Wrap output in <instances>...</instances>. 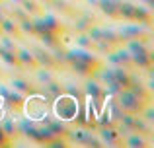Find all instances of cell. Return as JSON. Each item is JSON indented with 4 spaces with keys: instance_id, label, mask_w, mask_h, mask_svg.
<instances>
[{
    "instance_id": "obj_1",
    "label": "cell",
    "mask_w": 154,
    "mask_h": 148,
    "mask_svg": "<svg viewBox=\"0 0 154 148\" xmlns=\"http://www.w3.org/2000/svg\"><path fill=\"white\" fill-rule=\"evenodd\" d=\"M53 109H55V113H57V119H60V121H64V123H70V121H74V117L80 111L78 98H72V95H68V94H60V95L55 98Z\"/></svg>"
},
{
    "instance_id": "obj_2",
    "label": "cell",
    "mask_w": 154,
    "mask_h": 148,
    "mask_svg": "<svg viewBox=\"0 0 154 148\" xmlns=\"http://www.w3.org/2000/svg\"><path fill=\"white\" fill-rule=\"evenodd\" d=\"M115 101H117V105H119L125 113H133V115H140V111L144 109V105H146V103H150V101H146V99L139 98L137 94H133L129 88L119 90Z\"/></svg>"
},
{
    "instance_id": "obj_3",
    "label": "cell",
    "mask_w": 154,
    "mask_h": 148,
    "mask_svg": "<svg viewBox=\"0 0 154 148\" xmlns=\"http://www.w3.org/2000/svg\"><path fill=\"white\" fill-rule=\"evenodd\" d=\"M66 140L76 142V144H84V146H103L100 137H94L90 129H84V127H74V129H68L66 133Z\"/></svg>"
},
{
    "instance_id": "obj_4",
    "label": "cell",
    "mask_w": 154,
    "mask_h": 148,
    "mask_svg": "<svg viewBox=\"0 0 154 148\" xmlns=\"http://www.w3.org/2000/svg\"><path fill=\"white\" fill-rule=\"evenodd\" d=\"M117 33H119V39L121 43L129 41V39H146L148 35H150V26H144V23H127V26H123L121 29H117Z\"/></svg>"
},
{
    "instance_id": "obj_5",
    "label": "cell",
    "mask_w": 154,
    "mask_h": 148,
    "mask_svg": "<svg viewBox=\"0 0 154 148\" xmlns=\"http://www.w3.org/2000/svg\"><path fill=\"white\" fill-rule=\"evenodd\" d=\"M98 137L102 140V144H107V146H121L123 144V134L119 133V129L115 125L98 127Z\"/></svg>"
},
{
    "instance_id": "obj_6",
    "label": "cell",
    "mask_w": 154,
    "mask_h": 148,
    "mask_svg": "<svg viewBox=\"0 0 154 148\" xmlns=\"http://www.w3.org/2000/svg\"><path fill=\"white\" fill-rule=\"evenodd\" d=\"M0 95H2V99L14 111H20V109H22V107L26 105V99H27L26 95H22L20 92H16L14 88H8V86H4V84H0Z\"/></svg>"
},
{
    "instance_id": "obj_7",
    "label": "cell",
    "mask_w": 154,
    "mask_h": 148,
    "mask_svg": "<svg viewBox=\"0 0 154 148\" xmlns=\"http://www.w3.org/2000/svg\"><path fill=\"white\" fill-rule=\"evenodd\" d=\"M82 92L86 94V98H90V99H103V95H105L103 84L100 82L96 76H88V80L82 86Z\"/></svg>"
},
{
    "instance_id": "obj_8",
    "label": "cell",
    "mask_w": 154,
    "mask_h": 148,
    "mask_svg": "<svg viewBox=\"0 0 154 148\" xmlns=\"http://www.w3.org/2000/svg\"><path fill=\"white\" fill-rule=\"evenodd\" d=\"M18 133H22L26 138H29L31 142H39L41 144V137H39V129H37V123L33 119H22L18 123Z\"/></svg>"
},
{
    "instance_id": "obj_9",
    "label": "cell",
    "mask_w": 154,
    "mask_h": 148,
    "mask_svg": "<svg viewBox=\"0 0 154 148\" xmlns=\"http://www.w3.org/2000/svg\"><path fill=\"white\" fill-rule=\"evenodd\" d=\"M107 62L109 65H117V66H133L131 65V53H129L123 45H117L113 51H109Z\"/></svg>"
},
{
    "instance_id": "obj_10",
    "label": "cell",
    "mask_w": 154,
    "mask_h": 148,
    "mask_svg": "<svg viewBox=\"0 0 154 148\" xmlns=\"http://www.w3.org/2000/svg\"><path fill=\"white\" fill-rule=\"evenodd\" d=\"M16 57H18L20 68L35 70L39 66L37 61H35V57H33V53H31V49H27V47H20V49H16Z\"/></svg>"
},
{
    "instance_id": "obj_11",
    "label": "cell",
    "mask_w": 154,
    "mask_h": 148,
    "mask_svg": "<svg viewBox=\"0 0 154 148\" xmlns=\"http://www.w3.org/2000/svg\"><path fill=\"white\" fill-rule=\"evenodd\" d=\"M68 66H70V70L74 72L76 76H82V78H88V76H94V72L98 68H94L92 65H88V62L80 61V59H70V61L66 62Z\"/></svg>"
},
{
    "instance_id": "obj_12",
    "label": "cell",
    "mask_w": 154,
    "mask_h": 148,
    "mask_svg": "<svg viewBox=\"0 0 154 148\" xmlns=\"http://www.w3.org/2000/svg\"><path fill=\"white\" fill-rule=\"evenodd\" d=\"M10 88H14V90L20 92L22 95H37V88H35L29 80H26V78L14 76V78L10 80Z\"/></svg>"
},
{
    "instance_id": "obj_13",
    "label": "cell",
    "mask_w": 154,
    "mask_h": 148,
    "mask_svg": "<svg viewBox=\"0 0 154 148\" xmlns=\"http://www.w3.org/2000/svg\"><path fill=\"white\" fill-rule=\"evenodd\" d=\"M31 53H33V57H35V61H37V65L39 66H45V68H55L59 62L55 61V57H53V53L49 49H31Z\"/></svg>"
},
{
    "instance_id": "obj_14",
    "label": "cell",
    "mask_w": 154,
    "mask_h": 148,
    "mask_svg": "<svg viewBox=\"0 0 154 148\" xmlns=\"http://www.w3.org/2000/svg\"><path fill=\"white\" fill-rule=\"evenodd\" d=\"M131 22H137V23H144V26H150L152 22V12L148 6H144V4H135V8H133V20Z\"/></svg>"
},
{
    "instance_id": "obj_15",
    "label": "cell",
    "mask_w": 154,
    "mask_h": 148,
    "mask_svg": "<svg viewBox=\"0 0 154 148\" xmlns=\"http://www.w3.org/2000/svg\"><path fill=\"white\" fill-rule=\"evenodd\" d=\"M0 33H4V35H10V37H20V27H18V22H16L12 16H6V18L0 22Z\"/></svg>"
},
{
    "instance_id": "obj_16",
    "label": "cell",
    "mask_w": 154,
    "mask_h": 148,
    "mask_svg": "<svg viewBox=\"0 0 154 148\" xmlns=\"http://www.w3.org/2000/svg\"><path fill=\"white\" fill-rule=\"evenodd\" d=\"M131 65L137 66L139 70H148L152 66V51L139 53V55H131Z\"/></svg>"
},
{
    "instance_id": "obj_17",
    "label": "cell",
    "mask_w": 154,
    "mask_h": 148,
    "mask_svg": "<svg viewBox=\"0 0 154 148\" xmlns=\"http://www.w3.org/2000/svg\"><path fill=\"white\" fill-rule=\"evenodd\" d=\"M123 142L129 148H144L148 144V137L146 134H140V133H129L123 137Z\"/></svg>"
},
{
    "instance_id": "obj_18",
    "label": "cell",
    "mask_w": 154,
    "mask_h": 148,
    "mask_svg": "<svg viewBox=\"0 0 154 148\" xmlns=\"http://www.w3.org/2000/svg\"><path fill=\"white\" fill-rule=\"evenodd\" d=\"M125 49H127L131 55H139V53H146V51H150V47H148L146 39L139 37V39H129V41H125Z\"/></svg>"
},
{
    "instance_id": "obj_19",
    "label": "cell",
    "mask_w": 154,
    "mask_h": 148,
    "mask_svg": "<svg viewBox=\"0 0 154 148\" xmlns=\"http://www.w3.org/2000/svg\"><path fill=\"white\" fill-rule=\"evenodd\" d=\"M39 18H41L43 26H45L49 31H53V33H59V35H63V23H60V20L57 18L55 14H41Z\"/></svg>"
},
{
    "instance_id": "obj_20",
    "label": "cell",
    "mask_w": 154,
    "mask_h": 148,
    "mask_svg": "<svg viewBox=\"0 0 154 148\" xmlns=\"http://www.w3.org/2000/svg\"><path fill=\"white\" fill-rule=\"evenodd\" d=\"M117 6L119 0H98V8L102 10V14L111 20H117Z\"/></svg>"
},
{
    "instance_id": "obj_21",
    "label": "cell",
    "mask_w": 154,
    "mask_h": 148,
    "mask_svg": "<svg viewBox=\"0 0 154 148\" xmlns=\"http://www.w3.org/2000/svg\"><path fill=\"white\" fill-rule=\"evenodd\" d=\"M133 133H140L150 137L152 133V123H148L146 119H143L140 115H135V121H133Z\"/></svg>"
},
{
    "instance_id": "obj_22",
    "label": "cell",
    "mask_w": 154,
    "mask_h": 148,
    "mask_svg": "<svg viewBox=\"0 0 154 148\" xmlns=\"http://www.w3.org/2000/svg\"><path fill=\"white\" fill-rule=\"evenodd\" d=\"M45 123H47V127L53 131V134H55V137H66L68 125H66L64 121H60V119H53V121L45 119Z\"/></svg>"
},
{
    "instance_id": "obj_23",
    "label": "cell",
    "mask_w": 154,
    "mask_h": 148,
    "mask_svg": "<svg viewBox=\"0 0 154 148\" xmlns=\"http://www.w3.org/2000/svg\"><path fill=\"white\" fill-rule=\"evenodd\" d=\"M20 6L23 8V12H26L29 18L43 14V8H41V4H37V0H20Z\"/></svg>"
},
{
    "instance_id": "obj_24",
    "label": "cell",
    "mask_w": 154,
    "mask_h": 148,
    "mask_svg": "<svg viewBox=\"0 0 154 148\" xmlns=\"http://www.w3.org/2000/svg\"><path fill=\"white\" fill-rule=\"evenodd\" d=\"M133 8H135V4H133L131 0H119V6H117V18L133 20Z\"/></svg>"
},
{
    "instance_id": "obj_25",
    "label": "cell",
    "mask_w": 154,
    "mask_h": 148,
    "mask_svg": "<svg viewBox=\"0 0 154 148\" xmlns=\"http://www.w3.org/2000/svg\"><path fill=\"white\" fill-rule=\"evenodd\" d=\"M60 94H64V92H63V84H60V82H57L55 78L49 80V82H45V95H47V98L55 99L57 95H60Z\"/></svg>"
},
{
    "instance_id": "obj_26",
    "label": "cell",
    "mask_w": 154,
    "mask_h": 148,
    "mask_svg": "<svg viewBox=\"0 0 154 148\" xmlns=\"http://www.w3.org/2000/svg\"><path fill=\"white\" fill-rule=\"evenodd\" d=\"M0 129H2L4 133H6L8 137L14 140V137L18 134V123H16L12 117H4V119H2V123H0Z\"/></svg>"
},
{
    "instance_id": "obj_27",
    "label": "cell",
    "mask_w": 154,
    "mask_h": 148,
    "mask_svg": "<svg viewBox=\"0 0 154 148\" xmlns=\"http://www.w3.org/2000/svg\"><path fill=\"white\" fill-rule=\"evenodd\" d=\"M0 59H2V62H6L8 66H16V68H20V62H18V57H16V51H10V49L0 47Z\"/></svg>"
},
{
    "instance_id": "obj_28",
    "label": "cell",
    "mask_w": 154,
    "mask_h": 148,
    "mask_svg": "<svg viewBox=\"0 0 154 148\" xmlns=\"http://www.w3.org/2000/svg\"><path fill=\"white\" fill-rule=\"evenodd\" d=\"M102 39H103V41H107V43H111L113 47L123 45L121 39H119V33H117L115 29H111V27H102Z\"/></svg>"
},
{
    "instance_id": "obj_29",
    "label": "cell",
    "mask_w": 154,
    "mask_h": 148,
    "mask_svg": "<svg viewBox=\"0 0 154 148\" xmlns=\"http://www.w3.org/2000/svg\"><path fill=\"white\" fill-rule=\"evenodd\" d=\"M74 43H76V47H80V49H88V51L94 49V41H92V39L86 35V31L76 33L74 35Z\"/></svg>"
},
{
    "instance_id": "obj_30",
    "label": "cell",
    "mask_w": 154,
    "mask_h": 148,
    "mask_svg": "<svg viewBox=\"0 0 154 148\" xmlns=\"http://www.w3.org/2000/svg\"><path fill=\"white\" fill-rule=\"evenodd\" d=\"M94 23V16H90V14H84V16H80V18H76V22H74V29H76V33H80V31H86L88 27Z\"/></svg>"
},
{
    "instance_id": "obj_31",
    "label": "cell",
    "mask_w": 154,
    "mask_h": 148,
    "mask_svg": "<svg viewBox=\"0 0 154 148\" xmlns=\"http://www.w3.org/2000/svg\"><path fill=\"white\" fill-rule=\"evenodd\" d=\"M18 27H20V33L22 35H35L31 18H26V20H22V22H18Z\"/></svg>"
},
{
    "instance_id": "obj_32",
    "label": "cell",
    "mask_w": 154,
    "mask_h": 148,
    "mask_svg": "<svg viewBox=\"0 0 154 148\" xmlns=\"http://www.w3.org/2000/svg\"><path fill=\"white\" fill-rule=\"evenodd\" d=\"M35 76H37V80H39V82H43V84L55 78V76L49 72V68H45V66H37V68H35Z\"/></svg>"
},
{
    "instance_id": "obj_33",
    "label": "cell",
    "mask_w": 154,
    "mask_h": 148,
    "mask_svg": "<svg viewBox=\"0 0 154 148\" xmlns=\"http://www.w3.org/2000/svg\"><path fill=\"white\" fill-rule=\"evenodd\" d=\"M86 35H88V37H90L94 43H96V41H100V39H102V27L96 26V23H92V26L86 29Z\"/></svg>"
},
{
    "instance_id": "obj_34",
    "label": "cell",
    "mask_w": 154,
    "mask_h": 148,
    "mask_svg": "<svg viewBox=\"0 0 154 148\" xmlns=\"http://www.w3.org/2000/svg\"><path fill=\"white\" fill-rule=\"evenodd\" d=\"M0 47H4V49H10V51H16V49H18V47H16L14 37H10V35H4V33H0Z\"/></svg>"
},
{
    "instance_id": "obj_35",
    "label": "cell",
    "mask_w": 154,
    "mask_h": 148,
    "mask_svg": "<svg viewBox=\"0 0 154 148\" xmlns=\"http://www.w3.org/2000/svg\"><path fill=\"white\" fill-rule=\"evenodd\" d=\"M94 49H96V51H102V53H109V51H113L115 47H113L111 43H107V41H103V39H100V41L94 43Z\"/></svg>"
},
{
    "instance_id": "obj_36",
    "label": "cell",
    "mask_w": 154,
    "mask_h": 148,
    "mask_svg": "<svg viewBox=\"0 0 154 148\" xmlns=\"http://www.w3.org/2000/svg\"><path fill=\"white\" fill-rule=\"evenodd\" d=\"M66 138L64 137H55V138H51L49 142H47V146H51V148H64L66 146Z\"/></svg>"
},
{
    "instance_id": "obj_37",
    "label": "cell",
    "mask_w": 154,
    "mask_h": 148,
    "mask_svg": "<svg viewBox=\"0 0 154 148\" xmlns=\"http://www.w3.org/2000/svg\"><path fill=\"white\" fill-rule=\"evenodd\" d=\"M10 142H12V138L8 137V134L4 133L2 129H0V146H8V144H10Z\"/></svg>"
},
{
    "instance_id": "obj_38",
    "label": "cell",
    "mask_w": 154,
    "mask_h": 148,
    "mask_svg": "<svg viewBox=\"0 0 154 148\" xmlns=\"http://www.w3.org/2000/svg\"><path fill=\"white\" fill-rule=\"evenodd\" d=\"M140 4H144V6H148V8H152L154 6V0H139Z\"/></svg>"
},
{
    "instance_id": "obj_39",
    "label": "cell",
    "mask_w": 154,
    "mask_h": 148,
    "mask_svg": "<svg viewBox=\"0 0 154 148\" xmlns=\"http://www.w3.org/2000/svg\"><path fill=\"white\" fill-rule=\"evenodd\" d=\"M88 4H92V6H98V0H86Z\"/></svg>"
},
{
    "instance_id": "obj_40",
    "label": "cell",
    "mask_w": 154,
    "mask_h": 148,
    "mask_svg": "<svg viewBox=\"0 0 154 148\" xmlns=\"http://www.w3.org/2000/svg\"><path fill=\"white\" fill-rule=\"evenodd\" d=\"M10 2H12V4H20V0H10Z\"/></svg>"
},
{
    "instance_id": "obj_41",
    "label": "cell",
    "mask_w": 154,
    "mask_h": 148,
    "mask_svg": "<svg viewBox=\"0 0 154 148\" xmlns=\"http://www.w3.org/2000/svg\"><path fill=\"white\" fill-rule=\"evenodd\" d=\"M41 2H49V0H41Z\"/></svg>"
},
{
    "instance_id": "obj_42",
    "label": "cell",
    "mask_w": 154,
    "mask_h": 148,
    "mask_svg": "<svg viewBox=\"0 0 154 148\" xmlns=\"http://www.w3.org/2000/svg\"><path fill=\"white\" fill-rule=\"evenodd\" d=\"M2 2H4V0H2Z\"/></svg>"
}]
</instances>
